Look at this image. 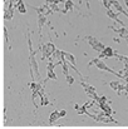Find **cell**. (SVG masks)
<instances>
[{"mask_svg":"<svg viewBox=\"0 0 128 129\" xmlns=\"http://www.w3.org/2000/svg\"><path fill=\"white\" fill-rule=\"evenodd\" d=\"M93 64H95V65L99 68V70H106V72H109V73H112V74H114V75H117V77H119V78H122V79H123V74H122V73H117V72H114L113 69H111L109 67H107V64H106L102 59L95 58V59H93L92 61H89V65H93Z\"/></svg>","mask_w":128,"mask_h":129,"instance_id":"6da1fadb","label":"cell"},{"mask_svg":"<svg viewBox=\"0 0 128 129\" xmlns=\"http://www.w3.org/2000/svg\"><path fill=\"white\" fill-rule=\"evenodd\" d=\"M87 42L92 45V48H93L95 51H99V53L106 48V46L100 43L99 40H97V39H95V38H93V37H87Z\"/></svg>","mask_w":128,"mask_h":129,"instance_id":"7a4b0ae2","label":"cell"},{"mask_svg":"<svg viewBox=\"0 0 128 129\" xmlns=\"http://www.w3.org/2000/svg\"><path fill=\"white\" fill-rule=\"evenodd\" d=\"M95 120L102 122V123H109V122H112V123H114V124H117V123H118L117 120H114L111 115L106 114L104 112H99V114H98V115H95Z\"/></svg>","mask_w":128,"mask_h":129,"instance_id":"3957f363","label":"cell"},{"mask_svg":"<svg viewBox=\"0 0 128 129\" xmlns=\"http://www.w3.org/2000/svg\"><path fill=\"white\" fill-rule=\"evenodd\" d=\"M111 29L112 30H114L116 33H118L119 34V37H122V38H126V39H128V30L124 28V26H122V28H116V26H111Z\"/></svg>","mask_w":128,"mask_h":129,"instance_id":"277c9868","label":"cell"},{"mask_svg":"<svg viewBox=\"0 0 128 129\" xmlns=\"http://www.w3.org/2000/svg\"><path fill=\"white\" fill-rule=\"evenodd\" d=\"M37 11H38V15H48V14H52L53 13V10L49 8V5L46 4V5H44V6H40V8H38L37 9Z\"/></svg>","mask_w":128,"mask_h":129,"instance_id":"5b68a950","label":"cell"},{"mask_svg":"<svg viewBox=\"0 0 128 129\" xmlns=\"http://www.w3.org/2000/svg\"><path fill=\"white\" fill-rule=\"evenodd\" d=\"M107 15H108L111 19H113V20H116L117 23H119V25H121V26H124L123 21H122V20H121V19L117 16V14H116V13H114L112 9H107Z\"/></svg>","mask_w":128,"mask_h":129,"instance_id":"8992f818","label":"cell"},{"mask_svg":"<svg viewBox=\"0 0 128 129\" xmlns=\"http://www.w3.org/2000/svg\"><path fill=\"white\" fill-rule=\"evenodd\" d=\"M44 24H48L46 16L45 15H38V28H39V37L42 35V28Z\"/></svg>","mask_w":128,"mask_h":129,"instance_id":"52a82bcc","label":"cell"},{"mask_svg":"<svg viewBox=\"0 0 128 129\" xmlns=\"http://www.w3.org/2000/svg\"><path fill=\"white\" fill-rule=\"evenodd\" d=\"M100 53L104 55V58H112V56H114V55H116V51H114L112 48H109V46H106Z\"/></svg>","mask_w":128,"mask_h":129,"instance_id":"ba28073f","label":"cell"},{"mask_svg":"<svg viewBox=\"0 0 128 129\" xmlns=\"http://www.w3.org/2000/svg\"><path fill=\"white\" fill-rule=\"evenodd\" d=\"M59 118H60V115H59V110H54V112L50 114V117H49V124L53 125L57 120H59Z\"/></svg>","mask_w":128,"mask_h":129,"instance_id":"9c48e42d","label":"cell"},{"mask_svg":"<svg viewBox=\"0 0 128 129\" xmlns=\"http://www.w3.org/2000/svg\"><path fill=\"white\" fill-rule=\"evenodd\" d=\"M111 3H112V5H113V6H114V8H116V9L119 11V13L124 14V15H126V16L128 18V13L126 11V10H124V9H123V8H122V6H121V4L118 3V0H111Z\"/></svg>","mask_w":128,"mask_h":129,"instance_id":"30bf717a","label":"cell"},{"mask_svg":"<svg viewBox=\"0 0 128 129\" xmlns=\"http://www.w3.org/2000/svg\"><path fill=\"white\" fill-rule=\"evenodd\" d=\"M99 109H100L102 112H104L106 114H108V115H111V114L113 113V110H112V108L109 107V104H108V103H103V104H99Z\"/></svg>","mask_w":128,"mask_h":129,"instance_id":"8fae6325","label":"cell"},{"mask_svg":"<svg viewBox=\"0 0 128 129\" xmlns=\"http://www.w3.org/2000/svg\"><path fill=\"white\" fill-rule=\"evenodd\" d=\"M13 10H14V6L13 5H9V8L5 10V13H4V19L5 20H10L11 18H13Z\"/></svg>","mask_w":128,"mask_h":129,"instance_id":"7c38bea8","label":"cell"},{"mask_svg":"<svg viewBox=\"0 0 128 129\" xmlns=\"http://www.w3.org/2000/svg\"><path fill=\"white\" fill-rule=\"evenodd\" d=\"M64 58H65V60H67L68 63H70L73 67H75V58H74V55H73V54L65 53V54H64ZM75 68H77V67H75Z\"/></svg>","mask_w":128,"mask_h":129,"instance_id":"4fadbf2b","label":"cell"},{"mask_svg":"<svg viewBox=\"0 0 128 129\" xmlns=\"http://www.w3.org/2000/svg\"><path fill=\"white\" fill-rule=\"evenodd\" d=\"M39 96H40V104H42V105H48V104H49V100H48L46 95H45L43 91L40 93V95H39Z\"/></svg>","mask_w":128,"mask_h":129,"instance_id":"5bb4252c","label":"cell"},{"mask_svg":"<svg viewBox=\"0 0 128 129\" xmlns=\"http://www.w3.org/2000/svg\"><path fill=\"white\" fill-rule=\"evenodd\" d=\"M73 8H74L73 1L72 0H67L65 1V11H70V10H73Z\"/></svg>","mask_w":128,"mask_h":129,"instance_id":"9a60e30c","label":"cell"},{"mask_svg":"<svg viewBox=\"0 0 128 129\" xmlns=\"http://www.w3.org/2000/svg\"><path fill=\"white\" fill-rule=\"evenodd\" d=\"M46 75H48V79H53V80H57V75H55L54 70H48V72H46Z\"/></svg>","mask_w":128,"mask_h":129,"instance_id":"2e32d148","label":"cell"},{"mask_svg":"<svg viewBox=\"0 0 128 129\" xmlns=\"http://www.w3.org/2000/svg\"><path fill=\"white\" fill-rule=\"evenodd\" d=\"M46 48H48V50H49V53H50L52 55H53V53H54V51L57 50L53 43H48V44H46Z\"/></svg>","mask_w":128,"mask_h":129,"instance_id":"e0dca14e","label":"cell"},{"mask_svg":"<svg viewBox=\"0 0 128 129\" xmlns=\"http://www.w3.org/2000/svg\"><path fill=\"white\" fill-rule=\"evenodd\" d=\"M117 59H119V60H122V61H124V63H128V56H123V55H119L118 53H116V55H114Z\"/></svg>","mask_w":128,"mask_h":129,"instance_id":"ac0fdd59","label":"cell"},{"mask_svg":"<svg viewBox=\"0 0 128 129\" xmlns=\"http://www.w3.org/2000/svg\"><path fill=\"white\" fill-rule=\"evenodd\" d=\"M102 3H103V5L106 6V9H111L112 8V3H111V0H100Z\"/></svg>","mask_w":128,"mask_h":129,"instance_id":"d6986e66","label":"cell"},{"mask_svg":"<svg viewBox=\"0 0 128 129\" xmlns=\"http://www.w3.org/2000/svg\"><path fill=\"white\" fill-rule=\"evenodd\" d=\"M118 85H119V80H118V82H111V83H109V86H111L113 90H117V89H118Z\"/></svg>","mask_w":128,"mask_h":129,"instance_id":"ffe728a7","label":"cell"},{"mask_svg":"<svg viewBox=\"0 0 128 129\" xmlns=\"http://www.w3.org/2000/svg\"><path fill=\"white\" fill-rule=\"evenodd\" d=\"M49 5V8L53 10V11H59L60 9H59V6H58V4H48Z\"/></svg>","mask_w":128,"mask_h":129,"instance_id":"44dd1931","label":"cell"},{"mask_svg":"<svg viewBox=\"0 0 128 129\" xmlns=\"http://www.w3.org/2000/svg\"><path fill=\"white\" fill-rule=\"evenodd\" d=\"M65 78H67V82H68V84H73V83H74V79H73V77H70V75H67Z\"/></svg>","mask_w":128,"mask_h":129,"instance_id":"7402d4cb","label":"cell"},{"mask_svg":"<svg viewBox=\"0 0 128 129\" xmlns=\"http://www.w3.org/2000/svg\"><path fill=\"white\" fill-rule=\"evenodd\" d=\"M65 114H67V112H65V110H59V115H60V117H64Z\"/></svg>","mask_w":128,"mask_h":129,"instance_id":"603a6c76","label":"cell"},{"mask_svg":"<svg viewBox=\"0 0 128 129\" xmlns=\"http://www.w3.org/2000/svg\"><path fill=\"white\" fill-rule=\"evenodd\" d=\"M124 3H126V5H127V8H128V0H124Z\"/></svg>","mask_w":128,"mask_h":129,"instance_id":"cb8c5ba5","label":"cell"},{"mask_svg":"<svg viewBox=\"0 0 128 129\" xmlns=\"http://www.w3.org/2000/svg\"><path fill=\"white\" fill-rule=\"evenodd\" d=\"M127 43H128V40H127Z\"/></svg>","mask_w":128,"mask_h":129,"instance_id":"d4e9b609","label":"cell"}]
</instances>
